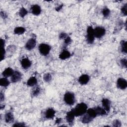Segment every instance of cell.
I'll list each match as a JSON object with an SVG mask.
<instances>
[{
	"label": "cell",
	"instance_id": "33",
	"mask_svg": "<svg viewBox=\"0 0 127 127\" xmlns=\"http://www.w3.org/2000/svg\"><path fill=\"white\" fill-rule=\"evenodd\" d=\"M13 127H24L25 126V125L24 123H15L14 124L12 125Z\"/></svg>",
	"mask_w": 127,
	"mask_h": 127
},
{
	"label": "cell",
	"instance_id": "16",
	"mask_svg": "<svg viewBox=\"0 0 127 127\" xmlns=\"http://www.w3.org/2000/svg\"><path fill=\"white\" fill-rule=\"evenodd\" d=\"M14 71L11 67H7L2 72V75L4 77H8L9 76H11L13 74Z\"/></svg>",
	"mask_w": 127,
	"mask_h": 127
},
{
	"label": "cell",
	"instance_id": "29",
	"mask_svg": "<svg viewBox=\"0 0 127 127\" xmlns=\"http://www.w3.org/2000/svg\"><path fill=\"white\" fill-rule=\"evenodd\" d=\"M127 3H125L121 7V13L124 16H126L127 14Z\"/></svg>",
	"mask_w": 127,
	"mask_h": 127
},
{
	"label": "cell",
	"instance_id": "19",
	"mask_svg": "<svg viewBox=\"0 0 127 127\" xmlns=\"http://www.w3.org/2000/svg\"><path fill=\"white\" fill-rule=\"evenodd\" d=\"M94 109L97 116H103L107 114V112L106 111V110L103 108H102L100 106H97Z\"/></svg>",
	"mask_w": 127,
	"mask_h": 127
},
{
	"label": "cell",
	"instance_id": "6",
	"mask_svg": "<svg viewBox=\"0 0 127 127\" xmlns=\"http://www.w3.org/2000/svg\"><path fill=\"white\" fill-rule=\"evenodd\" d=\"M36 45V40L35 38H31L29 39L25 44V48L26 50L30 51L33 49Z\"/></svg>",
	"mask_w": 127,
	"mask_h": 127
},
{
	"label": "cell",
	"instance_id": "13",
	"mask_svg": "<svg viewBox=\"0 0 127 127\" xmlns=\"http://www.w3.org/2000/svg\"><path fill=\"white\" fill-rule=\"evenodd\" d=\"M102 105L103 108L107 112H109L111 108V102L107 98H103L102 100Z\"/></svg>",
	"mask_w": 127,
	"mask_h": 127
},
{
	"label": "cell",
	"instance_id": "24",
	"mask_svg": "<svg viewBox=\"0 0 127 127\" xmlns=\"http://www.w3.org/2000/svg\"><path fill=\"white\" fill-rule=\"evenodd\" d=\"M121 44V52L123 53L126 54L127 53V42L125 40H122L120 43Z\"/></svg>",
	"mask_w": 127,
	"mask_h": 127
},
{
	"label": "cell",
	"instance_id": "10",
	"mask_svg": "<svg viewBox=\"0 0 127 127\" xmlns=\"http://www.w3.org/2000/svg\"><path fill=\"white\" fill-rule=\"evenodd\" d=\"M56 111L53 108L47 109L45 112V117L47 119H53L55 115Z\"/></svg>",
	"mask_w": 127,
	"mask_h": 127
},
{
	"label": "cell",
	"instance_id": "38",
	"mask_svg": "<svg viewBox=\"0 0 127 127\" xmlns=\"http://www.w3.org/2000/svg\"><path fill=\"white\" fill-rule=\"evenodd\" d=\"M63 4H62L61 5H60L59 6H58V7H57L56 8V10L57 11H59L63 8Z\"/></svg>",
	"mask_w": 127,
	"mask_h": 127
},
{
	"label": "cell",
	"instance_id": "22",
	"mask_svg": "<svg viewBox=\"0 0 127 127\" xmlns=\"http://www.w3.org/2000/svg\"><path fill=\"white\" fill-rule=\"evenodd\" d=\"M10 84L9 81L7 79L6 77H2L0 79V85L2 87H6Z\"/></svg>",
	"mask_w": 127,
	"mask_h": 127
},
{
	"label": "cell",
	"instance_id": "26",
	"mask_svg": "<svg viewBox=\"0 0 127 127\" xmlns=\"http://www.w3.org/2000/svg\"><path fill=\"white\" fill-rule=\"evenodd\" d=\"M102 14L104 17H108L110 14V10L108 7H104V8H103V9L102 10Z\"/></svg>",
	"mask_w": 127,
	"mask_h": 127
},
{
	"label": "cell",
	"instance_id": "40",
	"mask_svg": "<svg viewBox=\"0 0 127 127\" xmlns=\"http://www.w3.org/2000/svg\"><path fill=\"white\" fill-rule=\"evenodd\" d=\"M4 108V105H3L2 106V105H0V109L2 110L3 108Z\"/></svg>",
	"mask_w": 127,
	"mask_h": 127
},
{
	"label": "cell",
	"instance_id": "39",
	"mask_svg": "<svg viewBox=\"0 0 127 127\" xmlns=\"http://www.w3.org/2000/svg\"><path fill=\"white\" fill-rule=\"evenodd\" d=\"M62 121V119L61 118H58L56 119L55 123L56 124H60V123H61Z\"/></svg>",
	"mask_w": 127,
	"mask_h": 127
},
{
	"label": "cell",
	"instance_id": "34",
	"mask_svg": "<svg viewBox=\"0 0 127 127\" xmlns=\"http://www.w3.org/2000/svg\"><path fill=\"white\" fill-rule=\"evenodd\" d=\"M67 34L64 32H62L59 35V38L60 39H64L67 37Z\"/></svg>",
	"mask_w": 127,
	"mask_h": 127
},
{
	"label": "cell",
	"instance_id": "15",
	"mask_svg": "<svg viewBox=\"0 0 127 127\" xmlns=\"http://www.w3.org/2000/svg\"><path fill=\"white\" fill-rule=\"evenodd\" d=\"M70 56H71L70 53L68 51L65 49H64L60 54L59 58L62 60H65L66 59L69 58Z\"/></svg>",
	"mask_w": 127,
	"mask_h": 127
},
{
	"label": "cell",
	"instance_id": "3",
	"mask_svg": "<svg viewBox=\"0 0 127 127\" xmlns=\"http://www.w3.org/2000/svg\"><path fill=\"white\" fill-rule=\"evenodd\" d=\"M38 50L42 56H46L49 54L51 50V47L47 44L41 43L38 46Z\"/></svg>",
	"mask_w": 127,
	"mask_h": 127
},
{
	"label": "cell",
	"instance_id": "14",
	"mask_svg": "<svg viewBox=\"0 0 127 127\" xmlns=\"http://www.w3.org/2000/svg\"><path fill=\"white\" fill-rule=\"evenodd\" d=\"M75 117V116L73 111H72V110H71L70 111L66 113V115L65 116V119H66V122L69 124H72L74 120Z\"/></svg>",
	"mask_w": 127,
	"mask_h": 127
},
{
	"label": "cell",
	"instance_id": "2",
	"mask_svg": "<svg viewBox=\"0 0 127 127\" xmlns=\"http://www.w3.org/2000/svg\"><path fill=\"white\" fill-rule=\"evenodd\" d=\"M64 102L68 105H73L75 102V98L74 94L71 92H66L64 96Z\"/></svg>",
	"mask_w": 127,
	"mask_h": 127
},
{
	"label": "cell",
	"instance_id": "5",
	"mask_svg": "<svg viewBox=\"0 0 127 127\" xmlns=\"http://www.w3.org/2000/svg\"><path fill=\"white\" fill-rule=\"evenodd\" d=\"M94 33L95 38H101L105 35L106 33V30L103 27L97 26L94 29Z\"/></svg>",
	"mask_w": 127,
	"mask_h": 127
},
{
	"label": "cell",
	"instance_id": "28",
	"mask_svg": "<svg viewBox=\"0 0 127 127\" xmlns=\"http://www.w3.org/2000/svg\"><path fill=\"white\" fill-rule=\"evenodd\" d=\"M52 79V75L50 73H46L44 74L43 75V80L46 82H50Z\"/></svg>",
	"mask_w": 127,
	"mask_h": 127
},
{
	"label": "cell",
	"instance_id": "35",
	"mask_svg": "<svg viewBox=\"0 0 127 127\" xmlns=\"http://www.w3.org/2000/svg\"><path fill=\"white\" fill-rule=\"evenodd\" d=\"M1 50H2V52H1V60H3L4 59V57H5V49L4 48V47H1Z\"/></svg>",
	"mask_w": 127,
	"mask_h": 127
},
{
	"label": "cell",
	"instance_id": "27",
	"mask_svg": "<svg viewBox=\"0 0 127 127\" xmlns=\"http://www.w3.org/2000/svg\"><path fill=\"white\" fill-rule=\"evenodd\" d=\"M40 91H41L40 88L39 86H36L32 90V95L33 96H37L39 94V93H40Z\"/></svg>",
	"mask_w": 127,
	"mask_h": 127
},
{
	"label": "cell",
	"instance_id": "25",
	"mask_svg": "<svg viewBox=\"0 0 127 127\" xmlns=\"http://www.w3.org/2000/svg\"><path fill=\"white\" fill-rule=\"evenodd\" d=\"M28 13V11L24 7H22L19 11V15L21 17H24Z\"/></svg>",
	"mask_w": 127,
	"mask_h": 127
},
{
	"label": "cell",
	"instance_id": "32",
	"mask_svg": "<svg viewBox=\"0 0 127 127\" xmlns=\"http://www.w3.org/2000/svg\"><path fill=\"white\" fill-rule=\"evenodd\" d=\"M71 42V39L70 37L67 36L64 39V43L65 45H68Z\"/></svg>",
	"mask_w": 127,
	"mask_h": 127
},
{
	"label": "cell",
	"instance_id": "11",
	"mask_svg": "<svg viewBox=\"0 0 127 127\" xmlns=\"http://www.w3.org/2000/svg\"><path fill=\"white\" fill-rule=\"evenodd\" d=\"M31 62L27 58H24L21 60V66L24 69H26L29 68L31 66Z\"/></svg>",
	"mask_w": 127,
	"mask_h": 127
},
{
	"label": "cell",
	"instance_id": "4",
	"mask_svg": "<svg viewBox=\"0 0 127 127\" xmlns=\"http://www.w3.org/2000/svg\"><path fill=\"white\" fill-rule=\"evenodd\" d=\"M95 36L94 33V29L91 26H89L87 28L86 41L89 44H92L94 43Z\"/></svg>",
	"mask_w": 127,
	"mask_h": 127
},
{
	"label": "cell",
	"instance_id": "8",
	"mask_svg": "<svg viewBox=\"0 0 127 127\" xmlns=\"http://www.w3.org/2000/svg\"><path fill=\"white\" fill-rule=\"evenodd\" d=\"M22 78V74L21 73L17 71H14L13 74L11 76V81L12 83H16L18 81H20Z\"/></svg>",
	"mask_w": 127,
	"mask_h": 127
},
{
	"label": "cell",
	"instance_id": "1",
	"mask_svg": "<svg viewBox=\"0 0 127 127\" xmlns=\"http://www.w3.org/2000/svg\"><path fill=\"white\" fill-rule=\"evenodd\" d=\"M88 107L87 105L83 102L78 103L76 107L71 109L75 117L82 116L86 113Z\"/></svg>",
	"mask_w": 127,
	"mask_h": 127
},
{
	"label": "cell",
	"instance_id": "9",
	"mask_svg": "<svg viewBox=\"0 0 127 127\" xmlns=\"http://www.w3.org/2000/svg\"><path fill=\"white\" fill-rule=\"evenodd\" d=\"M31 12L34 15L38 16L41 12V8L40 5L37 4H33L30 8Z\"/></svg>",
	"mask_w": 127,
	"mask_h": 127
},
{
	"label": "cell",
	"instance_id": "36",
	"mask_svg": "<svg viewBox=\"0 0 127 127\" xmlns=\"http://www.w3.org/2000/svg\"><path fill=\"white\" fill-rule=\"evenodd\" d=\"M0 16L3 19H5L7 17V15L6 13L3 11H0Z\"/></svg>",
	"mask_w": 127,
	"mask_h": 127
},
{
	"label": "cell",
	"instance_id": "20",
	"mask_svg": "<svg viewBox=\"0 0 127 127\" xmlns=\"http://www.w3.org/2000/svg\"><path fill=\"white\" fill-rule=\"evenodd\" d=\"M27 85L29 86H34L37 83V79L35 76L30 77L27 81Z\"/></svg>",
	"mask_w": 127,
	"mask_h": 127
},
{
	"label": "cell",
	"instance_id": "17",
	"mask_svg": "<svg viewBox=\"0 0 127 127\" xmlns=\"http://www.w3.org/2000/svg\"><path fill=\"white\" fill-rule=\"evenodd\" d=\"M4 121L6 123H10L13 122L14 121L13 114L10 112L6 113L4 115Z\"/></svg>",
	"mask_w": 127,
	"mask_h": 127
},
{
	"label": "cell",
	"instance_id": "30",
	"mask_svg": "<svg viewBox=\"0 0 127 127\" xmlns=\"http://www.w3.org/2000/svg\"><path fill=\"white\" fill-rule=\"evenodd\" d=\"M121 122L119 120H115L113 122V126L115 127H120L121 126Z\"/></svg>",
	"mask_w": 127,
	"mask_h": 127
},
{
	"label": "cell",
	"instance_id": "23",
	"mask_svg": "<svg viewBox=\"0 0 127 127\" xmlns=\"http://www.w3.org/2000/svg\"><path fill=\"white\" fill-rule=\"evenodd\" d=\"M86 113L89 115L92 118L94 119L95 118L97 115V114L94 110V108H89L87 109V110L86 111Z\"/></svg>",
	"mask_w": 127,
	"mask_h": 127
},
{
	"label": "cell",
	"instance_id": "7",
	"mask_svg": "<svg viewBox=\"0 0 127 127\" xmlns=\"http://www.w3.org/2000/svg\"><path fill=\"white\" fill-rule=\"evenodd\" d=\"M117 86L118 88L124 90L127 87V80L123 78H119L117 81Z\"/></svg>",
	"mask_w": 127,
	"mask_h": 127
},
{
	"label": "cell",
	"instance_id": "12",
	"mask_svg": "<svg viewBox=\"0 0 127 127\" xmlns=\"http://www.w3.org/2000/svg\"><path fill=\"white\" fill-rule=\"evenodd\" d=\"M90 80V77L88 74H82L78 79V82L81 85H85L87 84Z\"/></svg>",
	"mask_w": 127,
	"mask_h": 127
},
{
	"label": "cell",
	"instance_id": "31",
	"mask_svg": "<svg viewBox=\"0 0 127 127\" xmlns=\"http://www.w3.org/2000/svg\"><path fill=\"white\" fill-rule=\"evenodd\" d=\"M121 65L123 67L127 68V59L125 58H123L121 59L120 61Z\"/></svg>",
	"mask_w": 127,
	"mask_h": 127
},
{
	"label": "cell",
	"instance_id": "21",
	"mask_svg": "<svg viewBox=\"0 0 127 127\" xmlns=\"http://www.w3.org/2000/svg\"><path fill=\"white\" fill-rule=\"evenodd\" d=\"M26 31V29L24 27L21 26L16 27L13 30L14 33L16 35H22Z\"/></svg>",
	"mask_w": 127,
	"mask_h": 127
},
{
	"label": "cell",
	"instance_id": "37",
	"mask_svg": "<svg viewBox=\"0 0 127 127\" xmlns=\"http://www.w3.org/2000/svg\"><path fill=\"white\" fill-rule=\"evenodd\" d=\"M4 100V94L1 92L0 93V102L3 101Z\"/></svg>",
	"mask_w": 127,
	"mask_h": 127
},
{
	"label": "cell",
	"instance_id": "18",
	"mask_svg": "<svg viewBox=\"0 0 127 127\" xmlns=\"http://www.w3.org/2000/svg\"><path fill=\"white\" fill-rule=\"evenodd\" d=\"M82 117L81 119V121L83 124H88L90 123L93 119L89 115H88L86 113L83 115H82Z\"/></svg>",
	"mask_w": 127,
	"mask_h": 127
}]
</instances>
